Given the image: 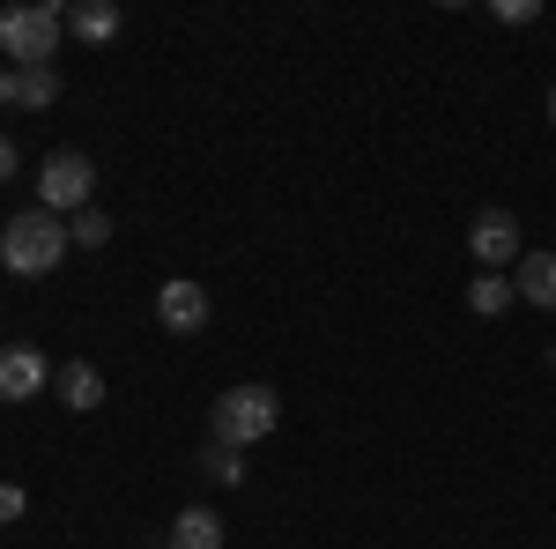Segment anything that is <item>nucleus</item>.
<instances>
[{"mask_svg":"<svg viewBox=\"0 0 556 549\" xmlns=\"http://www.w3.org/2000/svg\"><path fill=\"white\" fill-rule=\"evenodd\" d=\"M67 38L112 45V38H119V8H112V0H83V8H67Z\"/></svg>","mask_w":556,"mask_h":549,"instance_id":"9b49d317","label":"nucleus"},{"mask_svg":"<svg viewBox=\"0 0 556 549\" xmlns=\"http://www.w3.org/2000/svg\"><path fill=\"white\" fill-rule=\"evenodd\" d=\"M23 506H30V498H23L15 483H0V527H8V520H23Z\"/></svg>","mask_w":556,"mask_h":549,"instance_id":"f3484780","label":"nucleus"},{"mask_svg":"<svg viewBox=\"0 0 556 549\" xmlns=\"http://www.w3.org/2000/svg\"><path fill=\"white\" fill-rule=\"evenodd\" d=\"M549 120H556V89H549Z\"/></svg>","mask_w":556,"mask_h":549,"instance_id":"6ab92c4d","label":"nucleus"},{"mask_svg":"<svg viewBox=\"0 0 556 549\" xmlns=\"http://www.w3.org/2000/svg\"><path fill=\"white\" fill-rule=\"evenodd\" d=\"M156 320H164L172 335H201V327H208V290L186 283V275H172V283L156 290Z\"/></svg>","mask_w":556,"mask_h":549,"instance_id":"0eeeda50","label":"nucleus"},{"mask_svg":"<svg viewBox=\"0 0 556 549\" xmlns=\"http://www.w3.org/2000/svg\"><path fill=\"white\" fill-rule=\"evenodd\" d=\"M0 178H15V141L0 134Z\"/></svg>","mask_w":556,"mask_h":549,"instance_id":"a211bd4d","label":"nucleus"},{"mask_svg":"<svg viewBox=\"0 0 556 549\" xmlns=\"http://www.w3.org/2000/svg\"><path fill=\"white\" fill-rule=\"evenodd\" d=\"M201 475L230 490V483H245V453H238V446H223V438H208V446H201Z\"/></svg>","mask_w":556,"mask_h":549,"instance_id":"ddd939ff","label":"nucleus"},{"mask_svg":"<svg viewBox=\"0 0 556 549\" xmlns=\"http://www.w3.org/2000/svg\"><path fill=\"white\" fill-rule=\"evenodd\" d=\"M52 386H60V401H67L75 416L104 409V372H97V364H83V357H75V364H60V372H52Z\"/></svg>","mask_w":556,"mask_h":549,"instance_id":"1a4fd4ad","label":"nucleus"},{"mask_svg":"<svg viewBox=\"0 0 556 549\" xmlns=\"http://www.w3.org/2000/svg\"><path fill=\"white\" fill-rule=\"evenodd\" d=\"M60 38H67V8H52V0L0 8V52H8V67H52Z\"/></svg>","mask_w":556,"mask_h":549,"instance_id":"f03ea898","label":"nucleus"},{"mask_svg":"<svg viewBox=\"0 0 556 549\" xmlns=\"http://www.w3.org/2000/svg\"><path fill=\"white\" fill-rule=\"evenodd\" d=\"M513 283H505V275H475V290H468V312H482V320H497V312H505V304H513Z\"/></svg>","mask_w":556,"mask_h":549,"instance_id":"4468645a","label":"nucleus"},{"mask_svg":"<svg viewBox=\"0 0 556 549\" xmlns=\"http://www.w3.org/2000/svg\"><path fill=\"white\" fill-rule=\"evenodd\" d=\"M513 290L527 297V304H542V312H556V253H519Z\"/></svg>","mask_w":556,"mask_h":549,"instance_id":"9d476101","label":"nucleus"},{"mask_svg":"<svg viewBox=\"0 0 556 549\" xmlns=\"http://www.w3.org/2000/svg\"><path fill=\"white\" fill-rule=\"evenodd\" d=\"M89 186H97V164H89L83 149H60V157H45L38 164V209H97V201H89Z\"/></svg>","mask_w":556,"mask_h":549,"instance_id":"20e7f679","label":"nucleus"},{"mask_svg":"<svg viewBox=\"0 0 556 549\" xmlns=\"http://www.w3.org/2000/svg\"><path fill=\"white\" fill-rule=\"evenodd\" d=\"M468 246H475V260H482V275H497L505 260H519L513 209H482V215H475V230H468Z\"/></svg>","mask_w":556,"mask_h":549,"instance_id":"423d86ee","label":"nucleus"},{"mask_svg":"<svg viewBox=\"0 0 556 549\" xmlns=\"http://www.w3.org/2000/svg\"><path fill=\"white\" fill-rule=\"evenodd\" d=\"M490 15H497V23H542V0H497V8H490Z\"/></svg>","mask_w":556,"mask_h":549,"instance_id":"dca6fc26","label":"nucleus"},{"mask_svg":"<svg viewBox=\"0 0 556 549\" xmlns=\"http://www.w3.org/2000/svg\"><path fill=\"white\" fill-rule=\"evenodd\" d=\"M172 549H223V520L208 506H186L172 520Z\"/></svg>","mask_w":556,"mask_h":549,"instance_id":"f8f14e48","label":"nucleus"},{"mask_svg":"<svg viewBox=\"0 0 556 549\" xmlns=\"http://www.w3.org/2000/svg\"><path fill=\"white\" fill-rule=\"evenodd\" d=\"M67 238H75L83 253H97V246H112V215H104V209H83L75 223H67Z\"/></svg>","mask_w":556,"mask_h":549,"instance_id":"2eb2a0df","label":"nucleus"},{"mask_svg":"<svg viewBox=\"0 0 556 549\" xmlns=\"http://www.w3.org/2000/svg\"><path fill=\"white\" fill-rule=\"evenodd\" d=\"M282 423V401H275V386H230V394H215L208 409V438H223V446H253V438H267Z\"/></svg>","mask_w":556,"mask_h":549,"instance_id":"7ed1b4c3","label":"nucleus"},{"mask_svg":"<svg viewBox=\"0 0 556 549\" xmlns=\"http://www.w3.org/2000/svg\"><path fill=\"white\" fill-rule=\"evenodd\" d=\"M67 223L52 209H23V215H8V230H0V267L8 275H52L60 260H67Z\"/></svg>","mask_w":556,"mask_h":549,"instance_id":"f257e3e1","label":"nucleus"},{"mask_svg":"<svg viewBox=\"0 0 556 549\" xmlns=\"http://www.w3.org/2000/svg\"><path fill=\"white\" fill-rule=\"evenodd\" d=\"M60 97V75L52 67H0V104H30V112H45Z\"/></svg>","mask_w":556,"mask_h":549,"instance_id":"6e6552de","label":"nucleus"},{"mask_svg":"<svg viewBox=\"0 0 556 549\" xmlns=\"http://www.w3.org/2000/svg\"><path fill=\"white\" fill-rule=\"evenodd\" d=\"M45 386H52L45 349H30V341H0V401H38Z\"/></svg>","mask_w":556,"mask_h":549,"instance_id":"39448f33","label":"nucleus"}]
</instances>
